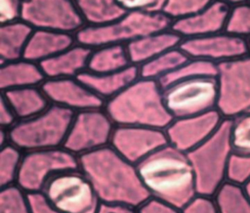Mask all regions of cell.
<instances>
[{
    "label": "cell",
    "mask_w": 250,
    "mask_h": 213,
    "mask_svg": "<svg viewBox=\"0 0 250 213\" xmlns=\"http://www.w3.org/2000/svg\"><path fill=\"white\" fill-rule=\"evenodd\" d=\"M167 144L169 143L165 130L122 125L115 126L109 146L126 160L137 165Z\"/></svg>",
    "instance_id": "13"
},
{
    "label": "cell",
    "mask_w": 250,
    "mask_h": 213,
    "mask_svg": "<svg viewBox=\"0 0 250 213\" xmlns=\"http://www.w3.org/2000/svg\"><path fill=\"white\" fill-rule=\"evenodd\" d=\"M75 43L76 40L73 34L34 29L26 44L22 58L39 64L65 51Z\"/></svg>",
    "instance_id": "21"
},
{
    "label": "cell",
    "mask_w": 250,
    "mask_h": 213,
    "mask_svg": "<svg viewBox=\"0 0 250 213\" xmlns=\"http://www.w3.org/2000/svg\"><path fill=\"white\" fill-rule=\"evenodd\" d=\"M116 126H144L165 130L173 121L157 80L140 77L104 106Z\"/></svg>",
    "instance_id": "3"
},
{
    "label": "cell",
    "mask_w": 250,
    "mask_h": 213,
    "mask_svg": "<svg viewBox=\"0 0 250 213\" xmlns=\"http://www.w3.org/2000/svg\"><path fill=\"white\" fill-rule=\"evenodd\" d=\"M131 64L125 44L104 45L92 50L87 70L93 73L103 74L122 70Z\"/></svg>",
    "instance_id": "25"
},
{
    "label": "cell",
    "mask_w": 250,
    "mask_h": 213,
    "mask_svg": "<svg viewBox=\"0 0 250 213\" xmlns=\"http://www.w3.org/2000/svg\"><path fill=\"white\" fill-rule=\"evenodd\" d=\"M31 213H61L46 198L42 192L27 193Z\"/></svg>",
    "instance_id": "40"
},
{
    "label": "cell",
    "mask_w": 250,
    "mask_h": 213,
    "mask_svg": "<svg viewBox=\"0 0 250 213\" xmlns=\"http://www.w3.org/2000/svg\"><path fill=\"white\" fill-rule=\"evenodd\" d=\"M216 109L224 119L250 110V53L218 64Z\"/></svg>",
    "instance_id": "8"
},
{
    "label": "cell",
    "mask_w": 250,
    "mask_h": 213,
    "mask_svg": "<svg viewBox=\"0 0 250 213\" xmlns=\"http://www.w3.org/2000/svg\"><path fill=\"white\" fill-rule=\"evenodd\" d=\"M115 126L104 107L77 111L62 148L79 156L109 146Z\"/></svg>",
    "instance_id": "11"
},
{
    "label": "cell",
    "mask_w": 250,
    "mask_h": 213,
    "mask_svg": "<svg viewBox=\"0 0 250 213\" xmlns=\"http://www.w3.org/2000/svg\"><path fill=\"white\" fill-rule=\"evenodd\" d=\"M230 142L237 154H250V110L230 119Z\"/></svg>",
    "instance_id": "31"
},
{
    "label": "cell",
    "mask_w": 250,
    "mask_h": 213,
    "mask_svg": "<svg viewBox=\"0 0 250 213\" xmlns=\"http://www.w3.org/2000/svg\"><path fill=\"white\" fill-rule=\"evenodd\" d=\"M243 188H244L246 193H247V194L249 195V197H250V180L243 186Z\"/></svg>",
    "instance_id": "44"
},
{
    "label": "cell",
    "mask_w": 250,
    "mask_h": 213,
    "mask_svg": "<svg viewBox=\"0 0 250 213\" xmlns=\"http://www.w3.org/2000/svg\"><path fill=\"white\" fill-rule=\"evenodd\" d=\"M181 213H219V211L213 197L197 195L181 210Z\"/></svg>",
    "instance_id": "39"
},
{
    "label": "cell",
    "mask_w": 250,
    "mask_h": 213,
    "mask_svg": "<svg viewBox=\"0 0 250 213\" xmlns=\"http://www.w3.org/2000/svg\"><path fill=\"white\" fill-rule=\"evenodd\" d=\"M250 180V154L232 153L229 162L227 182L244 186Z\"/></svg>",
    "instance_id": "35"
},
{
    "label": "cell",
    "mask_w": 250,
    "mask_h": 213,
    "mask_svg": "<svg viewBox=\"0 0 250 213\" xmlns=\"http://www.w3.org/2000/svg\"><path fill=\"white\" fill-rule=\"evenodd\" d=\"M183 37L171 29L154 32L137 38L126 44L131 64L137 66L175 48H178Z\"/></svg>",
    "instance_id": "20"
},
{
    "label": "cell",
    "mask_w": 250,
    "mask_h": 213,
    "mask_svg": "<svg viewBox=\"0 0 250 213\" xmlns=\"http://www.w3.org/2000/svg\"><path fill=\"white\" fill-rule=\"evenodd\" d=\"M79 168L78 156L64 148L23 152L17 185L26 193L42 192L54 175Z\"/></svg>",
    "instance_id": "10"
},
{
    "label": "cell",
    "mask_w": 250,
    "mask_h": 213,
    "mask_svg": "<svg viewBox=\"0 0 250 213\" xmlns=\"http://www.w3.org/2000/svg\"><path fill=\"white\" fill-rule=\"evenodd\" d=\"M213 198L219 213H250V197L242 186L226 182Z\"/></svg>",
    "instance_id": "29"
},
{
    "label": "cell",
    "mask_w": 250,
    "mask_h": 213,
    "mask_svg": "<svg viewBox=\"0 0 250 213\" xmlns=\"http://www.w3.org/2000/svg\"><path fill=\"white\" fill-rule=\"evenodd\" d=\"M51 104L74 112L101 108L105 102L87 88L77 78L46 79L40 86Z\"/></svg>",
    "instance_id": "16"
},
{
    "label": "cell",
    "mask_w": 250,
    "mask_h": 213,
    "mask_svg": "<svg viewBox=\"0 0 250 213\" xmlns=\"http://www.w3.org/2000/svg\"><path fill=\"white\" fill-rule=\"evenodd\" d=\"M230 8L222 1L214 0L196 14L174 20L170 29L183 38L201 37L225 31Z\"/></svg>",
    "instance_id": "17"
},
{
    "label": "cell",
    "mask_w": 250,
    "mask_h": 213,
    "mask_svg": "<svg viewBox=\"0 0 250 213\" xmlns=\"http://www.w3.org/2000/svg\"><path fill=\"white\" fill-rule=\"evenodd\" d=\"M75 112L51 104L41 113L9 129L10 143L23 152L62 148Z\"/></svg>",
    "instance_id": "5"
},
{
    "label": "cell",
    "mask_w": 250,
    "mask_h": 213,
    "mask_svg": "<svg viewBox=\"0 0 250 213\" xmlns=\"http://www.w3.org/2000/svg\"><path fill=\"white\" fill-rule=\"evenodd\" d=\"M42 192L61 213H97L101 203L92 183L80 168L54 175Z\"/></svg>",
    "instance_id": "7"
},
{
    "label": "cell",
    "mask_w": 250,
    "mask_h": 213,
    "mask_svg": "<svg viewBox=\"0 0 250 213\" xmlns=\"http://www.w3.org/2000/svg\"><path fill=\"white\" fill-rule=\"evenodd\" d=\"M97 213H137V208L124 203L101 202Z\"/></svg>",
    "instance_id": "42"
},
{
    "label": "cell",
    "mask_w": 250,
    "mask_h": 213,
    "mask_svg": "<svg viewBox=\"0 0 250 213\" xmlns=\"http://www.w3.org/2000/svg\"><path fill=\"white\" fill-rule=\"evenodd\" d=\"M179 47L190 59H202L216 64L250 53L247 38L226 30L201 37L183 38Z\"/></svg>",
    "instance_id": "14"
},
{
    "label": "cell",
    "mask_w": 250,
    "mask_h": 213,
    "mask_svg": "<svg viewBox=\"0 0 250 213\" xmlns=\"http://www.w3.org/2000/svg\"><path fill=\"white\" fill-rule=\"evenodd\" d=\"M19 121L12 107L3 97L0 98V128L10 129Z\"/></svg>",
    "instance_id": "41"
},
{
    "label": "cell",
    "mask_w": 250,
    "mask_h": 213,
    "mask_svg": "<svg viewBox=\"0 0 250 213\" xmlns=\"http://www.w3.org/2000/svg\"><path fill=\"white\" fill-rule=\"evenodd\" d=\"M23 151L13 144L0 148V189L17 185Z\"/></svg>",
    "instance_id": "30"
},
{
    "label": "cell",
    "mask_w": 250,
    "mask_h": 213,
    "mask_svg": "<svg viewBox=\"0 0 250 213\" xmlns=\"http://www.w3.org/2000/svg\"><path fill=\"white\" fill-rule=\"evenodd\" d=\"M232 153L230 119H224L206 141L188 152L198 195L213 197L227 182L229 162Z\"/></svg>",
    "instance_id": "4"
},
{
    "label": "cell",
    "mask_w": 250,
    "mask_h": 213,
    "mask_svg": "<svg viewBox=\"0 0 250 213\" xmlns=\"http://www.w3.org/2000/svg\"><path fill=\"white\" fill-rule=\"evenodd\" d=\"M23 0H0L1 24L21 20Z\"/></svg>",
    "instance_id": "37"
},
{
    "label": "cell",
    "mask_w": 250,
    "mask_h": 213,
    "mask_svg": "<svg viewBox=\"0 0 250 213\" xmlns=\"http://www.w3.org/2000/svg\"><path fill=\"white\" fill-rule=\"evenodd\" d=\"M248 46H249V51H250V38H248Z\"/></svg>",
    "instance_id": "45"
},
{
    "label": "cell",
    "mask_w": 250,
    "mask_h": 213,
    "mask_svg": "<svg viewBox=\"0 0 250 213\" xmlns=\"http://www.w3.org/2000/svg\"><path fill=\"white\" fill-rule=\"evenodd\" d=\"M78 162L101 202L124 203L137 208L150 196L136 165L110 146L79 155Z\"/></svg>",
    "instance_id": "1"
},
{
    "label": "cell",
    "mask_w": 250,
    "mask_h": 213,
    "mask_svg": "<svg viewBox=\"0 0 250 213\" xmlns=\"http://www.w3.org/2000/svg\"><path fill=\"white\" fill-rule=\"evenodd\" d=\"M214 0H166L162 13L172 21L196 14L208 7Z\"/></svg>",
    "instance_id": "34"
},
{
    "label": "cell",
    "mask_w": 250,
    "mask_h": 213,
    "mask_svg": "<svg viewBox=\"0 0 250 213\" xmlns=\"http://www.w3.org/2000/svg\"><path fill=\"white\" fill-rule=\"evenodd\" d=\"M33 28L21 20L1 24L0 64L22 59Z\"/></svg>",
    "instance_id": "24"
},
{
    "label": "cell",
    "mask_w": 250,
    "mask_h": 213,
    "mask_svg": "<svg viewBox=\"0 0 250 213\" xmlns=\"http://www.w3.org/2000/svg\"><path fill=\"white\" fill-rule=\"evenodd\" d=\"M216 77H196L175 82L163 89L165 106L173 118H182L216 109Z\"/></svg>",
    "instance_id": "9"
},
{
    "label": "cell",
    "mask_w": 250,
    "mask_h": 213,
    "mask_svg": "<svg viewBox=\"0 0 250 213\" xmlns=\"http://www.w3.org/2000/svg\"><path fill=\"white\" fill-rule=\"evenodd\" d=\"M76 78L92 92L106 102L139 79L140 69L137 65H130L116 72L103 74L85 70Z\"/></svg>",
    "instance_id": "19"
},
{
    "label": "cell",
    "mask_w": 250,
    "mask_h": 213,
    "mask_svg": "<svg viewBox=\"0 0 250 213\" xmlns=\"http://www.w3.org/2000/svg\"><path fill=\"white\" fill-rule=\"evenodd\" d=\"M1 97L12 107L19 120L33 117L51 105L40 86L3 91Z\"/></svg>",
    "instance_id": "23"
},
{
    "label": "cell",
    "mask_w": 250,
    "mask_h": 213,
    "mask_svg": "<svg viewBox=\"0 0 250 213\" xmlns=\"http://www.w3.org/2000/svg\"><path fill=\"white\" fill-rule=\"evenodd\" d=\"M223 120L217 109L193 116L174 118L165 129L168 143L188 153L206 141Z\"/></svg>",
    "instance_id": "15"
},
{
    "label": "cell",
    "mask_w": 250,
    "mask_h": 213,
    "mask_svg": "<svg viewBox=\"0 0 250 213\" xmlns=\"http://www.w3.org/2000/svg\"><path fill=\"white\" fill-rule=\"evenodd\" d=\"M226 31L247 39L250 38V2L230 8Z\"/></svg>",
    "instance_id": "33"
},
{
    "label": "cell",
    "mask_w": 250,
    "mask_h": 213,
    "mask_svg": "<svg viewBox=\"0 0 250 213\" xmlns=\"http://www.w3.org/2000/svg\"><path fill=\"white\" fill-rule=\"evenodd\" d=\"M249 2H250V0H249Z\"/></svg>",
    "instance_id": "46"
},
{
    "label": "cell",
    "mask_w": 250,
    "mask_h": 213,
    "mask_svg": "<svg viewBox=\"0 0 250 213\" xmlns=\"http://www.w3.org/2000/svg\"><path fill=\"white\" fill-rule=\"evenodd\" d=\"M217 73L218 64L202 59H189L176 70L160 78L158 83L163 90L178 81L196 77H216Z\"/></svg>",
    "instance_id": "28"
},
{
    "label": "cell",
    "mask_w": 250,
    "mask_h": 213,
    "mask_svg": "<svg viewBox=\"0 0 250 213\" xmlns=\"http://www.w3.org/2000/svg\"><path fill=\"white\" fill-rule=\"evenodd\" d=\"M189 59L180 47L169 50L141 64L139 66L140 77L158 81L163 76L176 70Z\"/></svg>",
    "instance_id": "27"
},
{
    "label": "cell",
    "mask_w": 250,
    "mask_h": 213,
    "mask_svg": "<svg viewBox=\"0 0 250 213\" xmlns=\"http://www.w3.org/2000/svg\"><path fill=\"white\" fill-rule=\"evenodd\" d=\"M219 1H222V2L229 5L230 7L235 6V5H239V4H242V3L249 2V0H219Z\"/></svg>",
    "instance_id": "43"
},
{
    "label": "cell",
    "mask_w": 250,
    "mask_h": 213,
    "mask_svg": "<svg viewBox=\"0 0 250 213\" xmlns=\"http://www.w3.org/2000/svg\"><path fill=\"white\" fill-rule=\"evenodd\" d=\"M136 167L150 196L180 210L198 195L188 153L170 144L152 152Z\"/></svg>",
    "instance_id": "2"
},
{
    "label": "cell",
    "mask_w": 250,
    "mask_h": 213,
    "mask_svg": "<svg viewBox=\"0 0 250 213\" xmlns=\"http://www.w3.org/2000/svg\"><path fill=\"white\" fill-rule=\"evenodd\" d=\"M137 213H181V210L161 199L149 196L137 207Z\"/></svg>",
    "instance_id": "38"
},
{
    "label": "cell",
    "mask_w": 250,
    "mask_h": 213,
    "mask_svg": "<svg viewBox=\"0 0 250 213\" xmlns=\"http://www.w3.org/2000/svg\"><path fill=\"white\" fill-rule=\"evenodd\" d=\"M21 20L33 29L73 35L86 26L73 0H23Z\"/></svg>",
    "instance_id": "12"
},
{
    "label": "cell",
    "mask_w": 250,
    "mask_h": 213,
    "mask_svg": "<svg viewBox=\"0 0 250 213\" xmlns=\"http://www.w3.org/2000/svg\"><path fill=\"white\" fill-rule=\"evenodd\" d=\"M92 48L75 43L65 51L47 59L39 65L47 79L76 78L87 70Z\"/></svg>",
    "instance_id": "18"
},
{
    "label": "cell",
    "mask_w": 250,
    "mask_h": 213,
    "mask_svg": "<svg viewBox=\"0 0 250 213\" xmlns=\"http://www.w3.org/2000/svg\"><path fill=\"white\" fill-rule=\"evenodd\" d=\"M46 79L38 63L22 58L18 61L0 64V89L2 92L41 86Z\"/></svg>",
    "instance_id": "22"
},
{
    "label": "cell",
    "mask_w": 250,
    "mask_h": 213,
    "mask_svg": "<svg viewBox=\"0 0 250 213\" xmlns=\"http://www.w3.org/2000/svg\"><path fill=\"white\" fill-rule=\"evenodd\" d=\"M86 25L102 26L111 23L127 12L116 0H73Z\"/></svg>",
    "instance_id": "26"
},
{
    "label": "cell",
    "mask_w": 250,
    "mask_h": 213,
    "mask_svg": "<svg viewBox=\"0 0 250 213\" xmlns=\"http://www.w3.org/2000/svg\"><path fill=\"white\" fill-rule=\"evenodd\" d=\"M172 21L164 13L131 11L105 25H86L74 36L76 43L92 49L109 44L126 45L142 36L170 29Z\"/></svg>",
    "instance_id": "6"
},
{
    "label": "cell",
    "mask_w": 250,
    "mask_h": 213,
    "mask_svg": "<svg viewBox=\"0 0 250 213\" xmlns=\"http://www.w3.org/2000/svg\"><path fill=\"white\" fill-rule=\"evenodd\" d=\"M126 11H140L146 13H162L166 0H116Z\"/></svg>",
    "instance_id": "36"
},
{
    "label": "cell",
    "mask_w": 250,
    "mask_h": 213,
    "mask_svg": "<svg viewBox=\"0 0 250 213\" xmlns=\"http://www.w3.org/2000/svg\"><path fill=\"white\" fill-rule=\"evenodd\" d=\"M0 213H31L27 193L18 185L2 188Z\"/></svg>",
    "instance_id": "32"
}]
</instances>
